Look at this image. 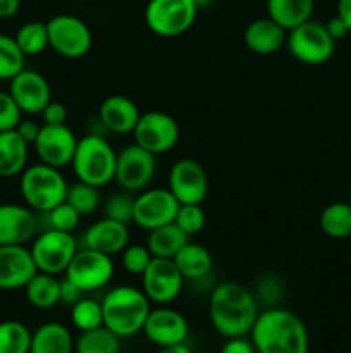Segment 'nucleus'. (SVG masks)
I'll return each instance as SVG.
<instances>
[{
  "label": "nucleus",
  "instance_id": "nucleus-36",
  "mask_svg": "<svg viewBox=\"0 0 351 353\" xmlns=\"http://www.w3.org/2000/svg\"><path fill=\"white\" fill-rule=\"evenodd\" d=\"M65 202H67L69 205L74 207L81 216H89V214H93L95 210H98L102 199H100V192L96 186L78 181L74 183V185L69 186Z\"/></svg>",
  "mask_w": 351,
  "mask_h": 353
},
{
  "label": "nucleus",
  "instance_id": "nucleus-9",
  "mask_svg": "<svg viewBox=\"0 0 351 353\" xmlns=\"http://www.w3.org/2000/svg\"><path fill=\"white\" fill-rule=\"evenodd\" d=\"M78 243L72 233L47 228L34 238L30 252L40 272L58 276L65 272L72 257L78 252Z\"/></svg>",
  "mask_w": 351,
  "mask_h": 353
},
{
  "label": "nucleus",
  "instance_id": "nucleus-35",
  "mask_svg": "<svg viewBox=\"0 0 351 353\" xmlns=\"http://www.w3.org/2000/svg\"><path fill=\"white\" fill-rule=\"evenodd\" d=\"M71 321L79 333L103 326L102 302L92 299H79L71 307Z\"/></svg>",
  "mask_w": 351,
  "mask_h": 353
},
{
  "label": "nucleus",
  "instance_id": "nucleus-41",
  "mask_svg": "<svg viewBox=\"0 0 351 353\" xmlns=\"http://www.w3.org/2000/svg\"><path fill=\"white\" fill-rule=\"evenodd\" d=\"M21 119H23V112L17 107L16 100L9 92L0 90V131L16 130Z\"/></svg>",
  "mask_w": 351,
  "mask_h": 353
},
{
  "label": "nucleus",
  "instance_id": "nucleus-7",
  "mask_svg": "<svg viewBox=\"0 0 351 353\" xmlns=\"http://www.w3.org/2000/svg\"><path fill=\"white\" fill-rule=\"evenodd\" d=\"M196 14L195 0H150L145 9V23L158 37L176 38L195 24Z\"/></svg>",
  "mask_w": 351,
  "mask_h": 353
},
{
  "label": "nucleus",
  "instance_id": "nucleus-46",
  "mask_svg": "<svg viewBox=\"0 0 351 353\" xmlns=\"http://www.w3.org/2000/svg\"><path fill=\"white\" fill-rule=\"evenodd\" d=\"M326 28H327V31H329L330 37H332L336 41L343 40V38L350 33V30L346 28V24H344L337 16L330 17V19L326 23Z\"/></svg>",
  "mask_w": 351,
  "mask_h": 353
},
{
  "label": "nucleus",
  "instance_id": "nucleus-23",
  "mask_svg": "<svg viewBox=\"0 0 351 353\" xmlns=\"http://www.w3.org/2000/svg\"><path fill=\"white\" fill-rule=\"evenodd\" d=\"M244 45L257 55H272L286 45L288 31L272 21L270 17H260L251 21L244 30Z\"/></svg>",
  "mask_w": 351,
  "mask_h": 353
},
{
  "label": "nucleus",
  "instance_id": "nucleus-43",
  "mask_svg": "<svg viewBox=\"0 0 351 353\" xmlns=\"http://www.w3.org/2000/svg\"><path fill=\"white\" fill-rule=\"evenodd\" d=\"M220 353H257L251 340H246V336L227 338Z\"/></svg>",
  "mask_w": 351,
  "mask_h": 353
},
{
  "label": "nucleus",
  "instance_id": "nucleus-49",
  "mask_svg": "<svg viewBox=\"0 0 351 353\" xmlns=\"http://www.w3.org/2000/svg\"><path fill=\"white\" fill-rule=\"evenodd\" d=\"M157 353H191V350L186 347V343H181V345H172V347H162L158 348Z\"/></svg>",
  "mask_w": 351,
  "mask_h": 353
},
{
  "label": "nucleus",
  "instance_id": "nucleus-48",
  "mask_svg": "<svg viewBox=\"0 0 351 353\" xmlns=\"http://www.w3.org/2000/svg\"><path fill=\"white\" fill-rule=\"evenodd\" d=\"M337 17L351 31V0H337Z\"/></svg>",
  "mask_w": 351,
  "mask_h": 353
},
{
  "label": "nucleus",
  "instance_id": "nucleus-11",
  "mask_svg": "<svg viewBox=\"0 0 351 353\" xmlns=\"http://www.w3.org/2000/svg\"><path fill=\"white\" fill-rule=\"evenodd\" d=\"M134 143L153 155L167 154L178 145L181 131L178 121L162 110H150L140 116L133 131Z\"/></svg>",
  "mask_w": 351,
  "mask_h": 353
},
{
  "label": "nucleus",
  "instance_id": "nucleus-38",
  "mask_svg": "<svg viewBox=\"0 0 351 353\" xmlns=\"http://www.w3.org/2000/svg\"><path fill=\"white\" fill-rule=\"evenodd\" d=\"M103 212L109 219L129 224L133 221L134 214V196H131L129 192L114 193L107 199L105 205H103Z\"/></svg>",
  "mask_w": 351,
  "mask_h": 353
},
{
  "label": "nucleus",
  "instance_id": "nucleus-31",
  "mask_svg": "<svg viewBox=\"0 0 351 353\" xmlns=\"http://www.w3.org/2000/svg\"><path fill=\"white\" fill-rule=\"evenodd\" d=\"M120 340L105 326L79 333L74 341L76 353H120Z\"/></svg>",
  "mask_w": 351,
  "mask_h": 353
},
{
  "label": "nucleus",
  "instance_id": "nucleus-44",
  "mask_svg": "<svg viewBox=\"0 0 351 353\" xmlns=\"http://www.w3.org/2000/svg\"><path fill=\"white\" fill-rule=\"evenodd\" d=\"M40 130H41V126L33 119H21L19 124H17V128H16V131L19 133V137L30 145L34 143V140L38 138Z\"/></svg>",
  "mask_w": 351,
  "mask_h": 353
},
{
  "label": "nucleus",
  "instance_id": "nucleus-32",
  "mask_svg": "<svg viewBox=\"0 0 351 353\" xmlns=\"http://www.w3.org/2000/svg\"><path fill=\"white\" fill-rule=\"evenodd\" d=\"M16 43L26 57L40 55L48 47V28L43 21H30L17 30Z\"/></svg>",
  "mask_w": 351,
  "mask_h": 353
},
{
  "label": "nucleus",
  "instance_id": "nucleus-19",
  "mask_svg": "<svg viewBox=\"0 0 351 353\" xmlns=\"http://www.w3.org/2000/svg\"><path fill=\"white\" fill-rule=\"evenodd\" d=\"M36 272L30 248L24 245H0V290H24Z\"/></svg>",
  "mask_w": 351,
  "mask_h": 353
},
{
  "label": "nucleus",
  "instance_id": "nucleus-15",
  "mask_svg": "<svg viewBox=\"0 0 351 353\" xmlns=\"http://www.w3.org/2000/svg\"><path fill=\"white\" fill-rule=\"evenodd\" d=\"M33 147L40 162L62 169L71 165L78 147V138L67 124H41Z\"/></svg>",
  "mask_w": 351,
  "mask_h": 353
},
{
  "label": "nucleus",
  "instance_id": "nucleus-50",
  "mask_svg": "<svg viewBox=\"0 0 351 353\" xmlns=\"http://www.w3.org/2000/svg\"><path fill=\"white\" fill-rule=\"evenodd\" d=\"M213 2H215V0H195V3H196V7H198V10L200 9H206V7L212 6Z\"/></svg>",
  "mask_w": 351,
  "mask_h": 353
},
{
  "label": "nucleus",
  "instance_id": "nucleus-12",
  "mask_svg": "<svg viewBox=\"0 0 351 353\" xmlns=\"http://www.w3.org/2000/svg\"><path fill=\"white\" fill-rule=\"evenodd\" d=\"M114 261L110 255L83 247L76 252L71 264L65 269V278L78 286L83 293L103 288L114 278Z\"/></svg>",
  "mask_w": 351,
  "mask_h": 353
},
{
  "label": "nucleus",
  "instance_id": "nucleus-8",
  "mask_svg": "<svg viewBox=\"0 0 351 353\" xmlns=\"http://www.w3.org/2000/svg\"><path fill=\"white\" fill-rule=\"evenodd\" d=\"M48 47L65 59H81L92 50L93 33L88 24L72 14H58L47 21Z\"/></svg>",
  "mask_w": 351,
  "mask_h": 353
},
{
  "label": "nucleus",
  "instance_id": "nucleus-21",
  "mask_svg": "<svg viewBox=\"0 0 351 353\" xmlns=\"http://www.w3.org/2000/svg\"><path fill=\"white\" fill-rule=\"evenodd\" d=\"M83 243H85V248L112 257V255L120 254L129 245V230H127V224L103 217L85 231Z\"/></svg>",
  "mask_w": 351,
  "mask_h": 353
},
{
  "label": "nucleus",
  "instance_id": "nucleus-28",
  "mask_svg": "<svg viewBox=\"0 0 351 353\" xmlns=\"http://www.w3.org/2000/svg\"><path fill=\"white\" fill-rule=\"evenodd\" d=\"M189 241V236L179 230L176 223L155 228L148 231L147 247L150 254L157 259H174L178 252Z\"/></svg>",
  "mask_w": 351,
  "mask_h": 353
},
{
  "label": "nucleus",
  "instance_id": "nucleus-10",
  "mask_svg": "<svg viewBox=\"0 0 351 353\" xmlns=\"http://www.w3.org/2000/svg\"><path fill=\"white\" fill-rule=\"evenodd\" d=\"M155 172H157V155L133 143L124 147L117 154L114 181H117L124 192L140 193L153 181Z\"/></svg>",
  "mask_w": 351,
  "mask_h": 353
},
{
  "label": "nucleus",
  "instance_id": "nucleus-39",
  "mask_svg": "<svg viewBox=\"0 0 351 353\" xmlns=\"http://www.w3.org/2000/svg\"><path fill=\"white\" fill-rule=\"evenodd\" d=\"M45 214L48 216V228L65 231V233H74L76 228L79 226V219H81V214L74 207L69 205L67 202L58 203L57 207Z\"/></svg>",
  "mask_w": 351,
  "mask_h": 353
},
{
  "label": "nucleus",
  "instance_id": "nucleus-40",
  "mask_svg": "<svg viewBox=\"0 0 351 353\" xmlns=\"http://www.w3.org/2000/svg\"><path fill=\"white\" fill-rule=\"evenodd\" d=\"M153 255L150 254L147 245H127L123 252H120V262L126 272L133 276H141L148 264L151 262Z\"/></svg>",
  "mask_w": 351,
  "mask_h": 353
},
{
  "label": "nucleus",
  "instance_id": "nucleus-34",
  "mask_svg": "<svg viewBox=\"0 0 351 353\" xmlns=\"http://www.w3.org/2000/svg\"><path fill=\"white\" fill-rule=\"evenodd\" d=\"M26 55L16 43L14 37L0 33V79L10 81L24 69Z\"/></svg>",
  "mask_w": 351,
  "mask_h": 353
},
{
  "label": "nucleus",
  "instance_id": "nucleus-14",
  "mask_svg": "<svg viewBox=\"0 0 351 353\" xmlns=\"http://www.w3.org/2000/svg\"><path fill=\"white\" fill-rule=\"evenodd\" d=\"M141 290L150 302L167 305L179 296L184 278L172 259L153 257L141 274Z\"/></svg>",
  "mask_w": 351,
  "mask_h": 353
},
{
  "label": "nucleus",
  "instance_id": "nucleus-5",
  "mask_svg": "<svg viewBox=\"0 0 351 353\" xmlns=\"http://www.w3.org/2000/svg\"><path fill=\"white\" fill-rule=\"evenodd\" d=\"M19 190L24 203L30 209L45 214L65 202L69 185L61 169L38 162L21 172Z\"/></svg>",
  "mask_w": 351,
  "mask_h": 353
},
{
  "label": "nucleus",
  "instance_id": "nucleus-26",
  "mask_svg": "<svg viewBox=\"0 0 351 353\" xmlns=\"http://www.w3.org/2000/svg\"><path fill=\"white\" fill-rule=\"evenodd\" d=\"M267 16L286 31L312 19L315 0H265Z\"/></svg>",
  "mask_w": 351,
  "mask_h": 353
},
{
  "label": "nucleus",
  "instance_id": "nucleus-37",
  "mask_svg": "<svg viewBox=\"0 0 351 353\" xmlns=\"http://www.w3.org/2000/svg\"><path fill=\"white\" fill-rule=\"evenodd\" d=\"M174 223L188 236H195V234L202 233L206 224V214L203 210L202 203H181L178 214H176Z\"/></svg>",
  "mask_w": 351,
  "mask_h": 353
},
{
  "label": "nucleus",
  "instance_id": "nucleus-52",
  "mask_svg": "<svg viewBox=\"0 0 351 353\" xmlns=\"http://www.w3.org/2000/svg\"><path fill=\"white\" fill-rule=\"evenodd\" d=\"M348 202H350V203H351V190H350V200H348Z\"/></svg>",
  "mask_w": 351,
  "mask_h": 353
},
{
  "label": "nucleus",
  "instance_id": "nucleus-16",
  "mask_svg": "<svg viewBox=\"0 0 351 353\" xmlns=\"http://www.w3.org/2000/svg\"><path fill=\"white\" fill-rule=\"evenodd\" d=\"M167 188L179 203H203L209 195V176L195 159H179L169 171Z\"/></svg>",
  "mask_w": 351,
  "mask_h": 353
},
{
  "label": "nucleus",
  "instance_id": "nucleus-22",
  "mask_svg": "<svg viewBox=\"0 0 351 353\" xmlns=\"http://www.w3.org/2000/svg\"><path fill=\"white\" fill-rule=\"evenodd\" d=\"M140 109L124 95H110L98 109V119L107 131L114 134H129L140 121Z\"/></svg>",
  "mask_w": 351,
  "mask_h": 353
},
{
  "label": "nucleus",
  "instance_id": "nucleus-25",
  "mask_svg": "<svg viewBox=\"0 0 351 353\" xmlns=\"http://www.w3.org/2000/svg\"><path fill=\"white\" fill-rule=\"evenodd\" d=\"M74 340L64 324L47 323L31 334L30 353H72Z\"/></svg>",
  "mask_w": 351,
  "mask_h": 353
},
{
  "label": "nucleus",
  "instance_id": "nucleus-42",
  "mask_svg": "<svg viewBox=\"0 0 351 353\" xmlns=\"http://www.w3.org/2000/svg\"><path fill=\"white\" fill-rule=\"evenodd\" d=\"M40 116L43 124H65V121H67V109H65L62 102L50 100L48 105L41 110Z\"/></svg>",
  "mask_w": 351,
  "mask_h": 353
},
{
  "label": "nucleus",
  "instance_id": "nucleus-13",
  "mask_svg": "<svg viewBox=\"0 0 351 353\" xmlns=\"http://www.w3.org/2000/svg\"><path fill=\"white\" fill-rule=\"evenodd\" d=\"M179 205L181 203L169 188L143 190L134 196L133 223L147 231L165 226L174 223Z\"/></svg>",
  "mask_w": 351,
  "mask_h": 353
},
{
  "label": "nucleus",
  "instance_id": "nucleus-2",
  "mask_svg": "<svg viewBox=\"0 0 351 353\" xmlns=\"http://www.w3.org/2000/svg\"><path fill=\"white\" fill-rule=\"evenodd\" d=\"M258 353H308L310 338L305 323L288 309H272L258 314L250 331Z\"/></svg>",
  "mask_w": 351,
  "mask_h": 353
},
{
  "label": "nucleus",
  "instance_id": "nucleus-17",
  "mask_svg": "<svg viewBox=\"0 0 351 353\" xmlns=\"http://www.w3.org/2000/svg\"><path fill=\"white\" fill-rule=\"evenodd\" d=\"M9 93L16 100L21 112L40 116L52 100V90L47 78L36 71L23 69L9 81Z\"/></svg>",
  "mask_w": 351,
  "mask_h": 353
},
{
  "label": "nucleus",
  "instance_id": "nucleus-29",
  "mask_svg": "<svg viewBox=\"0 0 351 353\" xmlns=\"http://www.w3.org/2000/svg\"><path fill=\"white\" fill-rule=\"evenodd\" d=\"M24 293L34 309H52L61 303V279L54 274L38 271L24 286Z\"/></svg>",
  "mask_w": 351,
  "mask_h": 353
},
{
  "label": "nucleus",
  "instance_id": "nucleus-30",
  "mask_svg": "<svg viewBox=\"0 0 351 353\" xmlns=\"http://www.w3.org/2000/svg\"><path fill=\"white\" fill-rule=\"evenodd\" d=\"M320 230L334 240L351 238V203L334 202L320 214Z\"/></svg>",
  "mask_w": 351,
  "mask_h": 353
},
{
  "label": "nucleus",
  "instance_id": "nucleus-3",
  "mask_svg": "<svg viewBox=\"0 0 351 353\" xmlns=\"http://www.w3.org/2000/svg\"><path fill=\"white\" fill-rule=\"evenodd\" d=\"M103 326L119 338H129L143 331L150 314V300L134 286H116L102 300Z\"/></svg>",
  "mask_w": 351,
  "mask_h": 353
},
{
  "label": "nucleus",
  "instance_id": "nucleus-45",
  "mask_svg": "<svg viewBox=\"0 0 351 353\" xmlns=\"http://www.w3.org/2000/svg\"><path fill=\"white\" fill-rule=\"evenodd\" d=\"M83 292L76 285H72L67 278L61 279V303L64 305H74L81 299Z\"/></svg>",
  "mask_w": 351,
  "mask_h": 353
},
{
  "label": "nucleus",
  "instance_id": "nucleus-51",
  "mask_svg": "<svg viewBox=\"0 0 351 353\" xmlns=\"http://www.w3.org/2000/svg\"><path fill=\"white\" fill-rule=\"evenodd\" d=\"M30 2H41V0H30Z\"/></svg>",
  "mask_w": 351,
  "mask_h": 353
},
{
  "label": "nucleus",
  "instance_id": "nucleus-27",
  "mask_svg": "<svg viewBox=\"0 0 351 353\" xmlns=\"http://www.w3.org/2000/svg\"><path fill=\"white\" fill-rule=\"evenodd\" d=\"M172 261L178 265L179 272L182 274L184 281H198V279H203L210 271H212V255L206 250L203 245L193 243V241H188L181 250L178 252Z\"/></svg>",
  "mask_w": 351,
  "mask_h": 353
},
{
  "label": "nucleus",
  "instance_id": "nucleus-4",
  "mask_svg": "<svg viewBox=\"0 0 351 353\" xmlns=\"http://www.w3.org/2000/svg\"><path fill=\"white\" fill-rule=\"evenodd\" d=\"M117 154L112 145L100 134H86L78 140L71 168L78 181L102 188L114 181Z\"/></svg>",
  "mask_w": 351,
  "mask_h": 353
},
{
  "label": "nucleus",
  "instance_id": "nucleus-18",
  "mask_svg": "<svg viewBox=\"0 0 351 353\" xmlns=\"http://www.w3.org/2000/svg\"><path fill=\"white\" fill-rule=\"evenodd\" d=\"M143 333L148 341L162 347H172V345L184 343L188 338L189 326L186 317L171 307H158L150 310L147 321H145Z\"/></svg>",
  "mask_w": 351,
  "mask_h": 353
},
{
  "label": "nucleus",
  "instance_id": "nucleus-1",
  "mask_svg": "<svg viewBox=\"0 0 351 353\" xmlns=\"http://www.w3.org/2000/svg\"><path fill=\"white\" fill-rule=\"evenodd\" d=\"M258 314V300L246 286L236 281H224L213 288L209 300L212 327L224 338L250 334Z\"/></svg>",
  "mask_w": 351,
  "mask_h": 353
},
{
  "label": "nucleus",
  "instance_id": "nucleus-20",
  "mask_svg": "<svg viewBox=\"0 0 351 353\" xmlns=\"http://www.w3.org/2000/svg\"><path fill=\"white\" fill-rule=\"evenodd\" d=\"M38 233L33 209L19 203H0V245H24Z\"/></svg>",
  "mask_w": 351,
  "mask_h": 353
},
{
  "label": "nucleus",
  "instance_id": "nucleus-47",
  "mask_svg": "<svg viewBox=\"0 0 351 353\" xmlns=\"http://www.w3.org/2000/svg\"><path fill=\"white\" fill-rule=\"evenodd\" d=\"M23 0H0V19H10L21 9Z\"/></svg>",
  "mask_w": 351,
  "mask_h": 353
},
{
  "label": "nucleus",
  "instance_id": "nucleus-6",
  "mask_svg": "<svg viewBox=\"0 0 351 353\" xmlns=\"http://www.w3.org/2000/svg\"><path fill=\"white\" fill-rule=\"evenodd\" d=\"M286 45L289 54L306 65L323 64L336 50V40L329 34L326 24L313 19L289 30Z\"/></svg>",
  "mask_w": 351,
  "mask_h": 353
},
{
  "label": "nucleus",
  "instance_id": "nucleus-24",
  "mask_svg": "<svg viewBox=\"0 0 351 353\" xmlns=\"http://www.w3.org/2000/svg\"><path fill=\"white\" fill-rule=\"evenodd\" d=\"M30 143L16 130L0 131V178H14L28 165Z\"/></svg>",
  "mask_w": 351,
  "mask_h": 353
},
{
  "label": "nucleus",
  "instance_id": "nucleus-33",
  "mask_svg": "<svg viewBox=\"0 0 351 353\" xmlns=\"http://www.w3.org/2000/svg\"><path fill=\"white\" fill-rule=\"evenodd\" d=\"M31 331L19 321L0 323V353H30Z\"/></svg>",
  "mask_w": 351,
  "mask_h": 353
}]
</instances>
